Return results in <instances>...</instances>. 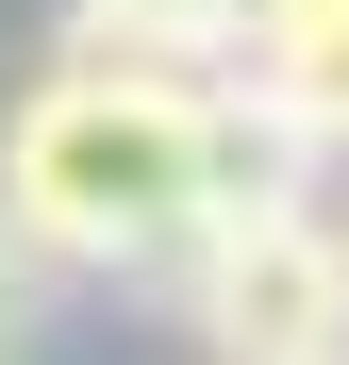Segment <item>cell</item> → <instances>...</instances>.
Segmentation results:
<instances>
[{"mask_svg": "<svg viewBox=\"0 0 349 365\" xmlns=\"http://www.w3.org/2000/svg\"><path fill=\"white\" fill-rule=\"evenodd\" d=\"M0 232H17L34 266L166 282L200 250V100L50 67L17 116H0Z\"/></svg>", "mask_w": 349, "mask_h": 365, "instance_id": "cell-1", "label": "cell"}, {"mask_svg": "<svg viewBox=\"0 0 349 365\" xmlns=\"http://www.w3.org/2000/svg\"><path fill=\"white\" fill-rule=\"evenodd\" d=\"M166 299L200 316L216 365H349V250H333V216H233L200 232L183 266H166Z\"/></svg>", "mask_w": 349, "mask_h": 365, "instance_id": "cell-2", "label": "cell"}, {"mask_svg": "<svg viewBox=\"0 0 349 365\" xmlns=\"http://www.w3.org/2000/svg\"><path fill=\"white\" fill-rule=\"evenodd\" d=\"M233 83H250L283 133L333 166V150H349V0H250V34H233Z\"/></svg>", "mask_w": 349, "mask_h": 365, "instance_id": "cell-3", "label": "cell"}, {"mask_svg": "<svg viewBox=\"0 0 349 365\" xmlns=\"http://www.w3.org/2000/svg\"><path fill=\"white\" fill-rule=\"evenodd\" d=\"M300 200H316V150L216 67V83H200V232H233V216H300Z\"/></svg>", "mask_w": 349, "mask_h": 365, "instance_id": "cell-4", "label": "cell"}, {"mask_svg": "<svg viewBox=\"0 0 349 365\" xmlns=\"http://www.w3.org/2000/svg\"><path fill=\"white\" fill-rule=\"evenodd\" d=\"M50 67H100V83H166V100H200L233 50L183 17V0H67V17H50Z\"/></svg>", "mask_w": 349, "mask_h": 365, "instance_id": "cell-5", "label": "cell"}, {"mask_svg": "<svg viewBox=\"0 0 349 365\" xmlns=\"http://www.w3.org/2000/svg\"><path fill=\"white\" fill-rule=\"evenodd\" d=\"M34 299H50V266L0 232V365H34Z\"/></svg>", "mask_w": 349, "mask_h": 365, "instance_id": "cell-6", "label": "cell"}, {"mask_svg": "<svg viewBox=\"0 0 349 365\" xmlns=\"http://www.w3.org/2000/svg\"><path fill=\"white\" fill-rule=\"evenodd\" d=\"M183 17H200V34H216V50H233V34H250V0H183Z\"/></svg>", "mask_w": 349, "mask_h": 365, "instance_id": "cell-7", "label": "cell"}, {"mask_svg": "<svg viewBox=\"0 0 349 365\" xmlns=\"http://www.w3.org/2000/svg\"><path fill=\"white\" fill-rule=\"evenodd\" d=\"M333 250H349V216H333Z\"/></svg>", "mask_w": 349, "mask_h": 365, "instance_id": "cell-8", "label": "cell"}]
</instances>
